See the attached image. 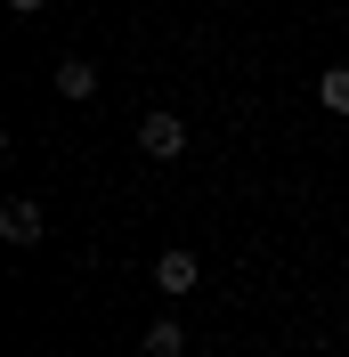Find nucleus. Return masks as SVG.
Masks as SVG:
<instances>
[{
  "mask_svg": "<svg viewBox=\"0 0 349 357\" xmlns=\"http://www.w3.org/2000/svg\"><path fill=\"white\" fill-rule=\"evenodd\" d=\"M138 155L179 162V155H187V122H179V114H147V122H138Z\"/></svg>",
  "mask_w": 349,
  "mask_h": 357,
  "instance_id": "nucleus-1",
  "label": "nucleus"
},
{
  "mask_svg": "<svg viewBox=\"0 0 349 357\" xmlns=\"http://www.w3.org/2000/svg\"><path fill=\"white\" fill-rule=\"evenodd\" d=\"M195 276H203V268H195V252H179V244L154 260V284L171 292V301H179V292H195Z\"/></svg>",
  "mask_w": 349,
  "mask_h": 357,
  "instance_id": "nucleus-3",
  "label": "nucleus"
},
{
  "mask_svg": "<svg viewBox=\"0 0 349 357\" xmlns=\"http://www.w3.org/2000/svg\"><path fill=\"white\" fill-rule=\"evenodd\" d=\"M8 8H17V17H33V8H49V0H8Z\"/></svg>",
  "mask_w": 349,
  "mask_h": 357,
  "instance_id": "nucleus-7",
  "label": "nucleus"
},
{
  "mask_svg": "<svg viewBox=\"0 0 349 357\" xmlns=\"http://www.w3.org/2000/svg\"><path fill=\"white\" fill-rule=\"evenodd\" d=\"M57 98H98V66L89 57H66L57 66Z\"/></svg>",
  "mask_w": 349,
  "mask_h": 357,
  "instance_id": "nucleus-4",
  "label": "nucleus"
},
{
  "mask_svg": "<svg viewBox=\"0 0 349 357\" xmlns=\"http://www.w3.org/2000/svg\"><path fill=\"white\" fill-rule=\"evenodd\" d=\"M0 236H8V244H41V203L8 195V203H0Z\"/></svg>",
  "mask_w": 349,
  "mask_h": 357,
  "instance_id": "nucleus-2",
  "label": "nucleus"
},
{
  "mask_svg": "<svg viewBox=\"0 0 349 357\" xmlns=\"http://www.w3.org/2000/svg\"><path fill=\"white\" fill-rule=\"evenodd\" d=\"M317 98H325L333 114H349V66H325V73H317Z\"/></svg>",
  "mask_w": 349,
  "mask_h": 357,
  "instance_id": "nucleus-6",
  "label": "nucleus"
},
{
  "mask_svg": "<svg viewBox=\"0 0 349 357\" xmlns=\"http://www.w3.org/2000/svg\"><path fill=\"white\" fill-rule=\"evenodd\" d=\"M138 341H147V357H187V333H179V317H154Z\"/></svg>",
  "mask_w": 349,
  "mask_h": 357,
  "instance_id": "nucleus-5",
  "label": "nucleus"
}]
</instances>
